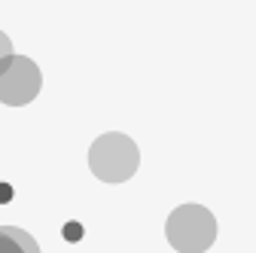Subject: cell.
I'll return each mask as SVG.
<instances>
[{"mask_svg":"<svg viewBox=\"0 0 256 253\" xmlns=\"http://www.w3.org/2000/svg\"><path fill=\"white\" fill-rule=\"evenodd\" d=\"M40 88H43V74L30 58L12 52L0 64V104L24 107L40 94Z\"/></svg>","mask_w":256,"mask_h":253,"instance_id":"3","label":"cell"},{"mask_svg":"<svg viewBox=\"0 0 256 253\" xmlns=\"http://www.w3.org/2000/svg\"><path fill=\"white\" fill-rule=\"evenodd\" d=\"M138 165H140V150H138V144L128 134L107 132V134H101L98 140L88 146V168H92L94 177L104 180V183H125V180H132Z\"/></svg>","mask_w":256,"mask_h":253,"instance_id":"1","label":"cell"},{"mask_svg":"<svg viewBox=\"0 0 256 253\" xmlns=\"http://www.w3.org/2000/svg\"><path fill=\"white\" fill-rule=\"evenodd\" d=\"M10 55H12V43H10V37L4 34V30H0V64H4Z\"/></svg>","mask_w":256,"mask_h":253,"instance_id":"5","label":"cell"},{"mask_svg":"<svg viewBox=\"0 0 256 253\" xmlns=\"http://www.w3.org/2000/svg\"><path fill=\"white\" fill-rule=\"evenodd\" d=\"M0 253H40V247L24 229L0 226Z\"/></svg>","mask_w":256,"mask_h":253,"instance_id":"4","label":"cell"},{"mask_svg":"<svg viewBox=\"0 0 256 253\" xmlns=\"http://www.w3.org/2000/svg\"><path fill=\"white\" fill-rule=\"evenodd\" d=\"M80 235H82L80 223H70V226H68V238H80Z\"/></svg>","mask_w":256,"mask_h":253,"instance_id":"6","label":"cell"},{"mask_svg":"<svg viewBox=\"0 0 256 253\" xmlns=\"http://www.w3.org/2000/svg\"><path fill=\"white\" fill-rule=\"evenodd\" d=\"M165 235L177 253H204L216 241V216L204 204H180L168 216Z\"/></svg>","mask_w":256,"mask_h":253,"instance_id":"2","label":"cell"}]
</instances>
